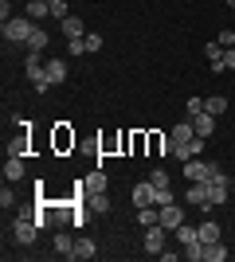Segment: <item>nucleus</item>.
Returning a JSON list of instances; mask_svg holds the SVG:
<instances>
[{
	"label": "nucleus",
	"mask_w": 235,
	"mask_h": 262,
	"mask_svg": "<svg viewBox=\"0 0 235 262\" xmlns=\"http://www.w3.org/2000/svg\"><path fill=\"white\" fill-rule=\"evenodd\" d=\"M35 28H39V24H35L32 16H12V20L4 24V39H8V43H28L35 35Z\"/></svg>",
	"instance_id": "1"
},
{
	"label": "nucleus",
	"mask_w": 235,
	"mask_h": 262,
	"mask_svg": "<svg viewBox=\"0 0 235 262\" xmlns=\"http://www.w3.org/2000/svg\"><path fill=\"white\" fill-rule=\"evenodd\" d=\"M24 75H28V82H32L39 94H47V90H51V82H47V59L28 55V59H24Z\"/></svg>",
	"instance_id": "2"
},
{
	"label": "nucleus",
	"mask_w": 235,
	"mask_h": 262,
	"mask_svg": "<svg viewBox=\"0 0 235 262\" xmlns=\"http://www.w3.org/2000/svg\"><path fill=\"white\" fill-rule=\"evenodd\" d=\"M35 235H39V223H35V215H16V223H12V239L20 243V247H32Z\"/></svg>",
	"instance_id": "3"
},
{
	"label": "nucleus",
	"mask_w": 235,
	"mask_h": 262,
	"mask_svg": "<svg viewBox=\"0 0 235 262\" xmlns=\"http://www.w3.org/2000/svg\"><path fill=\"white\" fill-rule=\"evenodd\" d=\"M184 204H192V208H212V196H208V180H192V188L184 192Z\"/></svg>",
	"instance_id": "4"
},
{
	"label": "nucleus",
	"mask_w": 235,
	"mask_h": 262,
	"mask_svg": "<svg viewBox=\"0 0 235 262\" xmlns=\"http://www.w3.org/2000/svg\"><path fill=\"white\" fill-rule=\"evenodd\" d=\"M141 247H145V254H157V258H161V251H165V227H161V223L145 227V243H141Z\"/></svg>",
	"instance_id": "5"
},
{
	"label": "nucleus",
	"mask_w": 235,
	"mask_h": 262,
	"mask_svg": "<svg viewBox=\"0 0 235 262\" xmlns=\"http://www.w3.org/2000/svg\"><path fill=\"white\" fill-rule=\"evenodd\" d=\"M149 204H157V184L153 180L134 184V208H149Z\"/></svg>",
	"instance_id": "6"
},
{
	"label": "nucleus",
	"mask_w": 235,
	"mask_h": 262,
	"mask_svg": "<svg viewBox=\"0 0 235 262\" xmlns=\"http://www.w3.org/2000/svg\"><path fill=\"white\" fill-rule=\"evenodd\" d=\"M200 153H204V137L200 133H196L192 141H184V145H173V157H180V164L192 161V157H200Z\"/></svg>",
	"instance_id": "7"
},
{
	"label": "nucleus",
	"mask_w": 235,
	"mask_h": 262,
	"mask_svg": "<svg viewBox=\"0 0 235 262\" xmlns=\"http://www.w3.org/2000/svg\"><path fill=\"white\" fill-rule=\"evenodd\" d=\"M184 176H188V184L192 180H212V161H184Z\"/></svg>",
	"instance_id": "8"
},
{
	"label": "nucleus",
	"mask_w": 235,
	"mask_h": 262,
	"mask_svg": "<svg viewBox=\"0 0 235 262\" xmlns=\"http://www.w3.org/2000/svg\"><path fill=\"white\" fill-rule=\"evenodd\" d=\"M24 172H28L24 157H8V161H4V184H16V180H24Z\"/></svg>",
	"instance_id": "9"
},
{
	"label": "nucleus",
	"mask_w": 235,
	"mask_h": 262,
	"mask_svg": "<svg viewBox=\"0 0 235 262\" xmlns=\"http://www.w3.org/2000/svg\"><path fill=\"white\" fill-rule=\"evenodd\" d=\"M168 137H173V145H184V141H192V137H196V125H192V118L177 121V125L168 129Z\"/></svg>",
	"instance_id": "10"
},
{
	"label": "nucleus",
	"mask_w": 235,
	"mask_h": 262,
	"mask_svg": "<svg viewBox=\"0 0 235 262\" xmlns=\"http://www.w3.org/2000/svg\"><path fill=\"white\" fill-rule=\"evenodd\" d=\"M180 223H184V211H180L177 204H165V208H161V227H165V231H177Z\"/></svg>",
	"instance_id": "11"
},
{
	"label": "nucleus",
	"mask_w": 235,
	"mask_h": 262,
	"mask_svg": "<svg viewBox=\"0 0 235 262\" xmlns=\"http://www.w3.org/2000/svg\"><path fill=\"white\" fill-rule=\"evenodd\" d=\"M47 82L51 86L67 82V59H47Z\"/></svg>",
	"instance_id": "12"
},
{
	"label": "nucleus",
	"mask_w": 235,
	"mask_h": 262,
	"mask_svg": "<svg viewBox=\"0 0 235 262\" xmlns=\"http://www.w3.org/2000/svg\"><path fill=\"white\" fill-rule=\"evenodd\" d=\"M51 247H55V254H59V258H75V243H71V235H67V231H55Z\"/></svg>",
	"instance_id": "13"
},
{
	"label": "nucleus",
	"mask_w": 235,
	"mask_h": 262,
	"mask_svg": "<svg viewBox=\"0 0 235 262\" xmlns=\"http://www.w3.org/2000/svg\"><path fill=\"white\" fill-rule=\"evenodd\" d=\"M192 125H196V133L208 141V137H212V129H216V114H208V110H204V114H196V118H192Z\"/></svg>",
	"instance_id": "14"
},
{
	"label": "nucleus",
	"mask_w": 235,
	"mask_h": 262,
	"mask_svg": "<svg viewBox=\"0 0 235 262\" xmlns=\"http://www.w3.org/2000/svg\"><path fill=\"white\" fill-rule=\"evenodd\" d=\"M87 208L106 215V211H110V196H106V192H87Z\"/></svg>",
	"instance_id": "15"
},
{
	"label": "nucleus",
	"mask_w": 235,
	"mask_h": 262,
	"mask_svg": "<svg viewBox=\"0 0 235 262\" xmlns=\"http://www.w3.org/2000/svg\"><path fill=\"white\" fill-rule=\"evenodd\" d=\"M63 35H67V39H82V35H87V24L78 20V16H67V20H63Z\"/></svg>",
	"instance_id": "16"
},
{
	"label": "nucleus",
	"mask_w": 235,
	"mask_h": 262,
	"mask_svg": "<svg viewBox=\"0 0 235 262\" xmlns=\"http://www.w3.org/2000/svg\"><path fill=\"white\" fill-rule=\"evenodd\" d=\"M196 231H200V243H220V223H212V219L196 223Z\"/></svg>",
	"instance_id": "17"
},
{
	"label": "nucleus",
	"mask_w": 235,
	"mask_h": 262,
	"mask_svg": "<svg viewBox=\"0 0 235 262\" xmlns=\"http://www.w3.org/2000/svg\"><path fill=\"white\" fill-rule=\"evenodd\" d=\"M204 262H227V247L224 243H204Z\"/></svg>",
	"instance_id": "18"
},
{
	"label": "nucleus",
	"mask_w": 235,
	"mask_h": 262,
	"mask_svg": "<svg viewBox=\"0 0 235 262\" xmlns=\"http://www.w3.org/2000/svg\"><path fill=\"white\" fill-rule=\"evenodd\" d=\"M24 16H32V20L39 24L44 16H51V4H47V0H28V12H24Z\"/></svg>",
	"instance_id": "19"
},
{
	"label": "nucleus",
	"mask_w": 235,
	"mask_h": 262,
	"mask_svg": "<svg viewBox=\"0 0 235 262\" xmlns=\"http://www.w3.org/2000/svg\"><path fill=\"white\" fill-rule=\"evenodd\" d=\"M173 235H177V243H180V247H188V243H196V239H200V231L192 227V223H180V227L173 231Z\"/></svg>",
	"instance_id": "20"
},
{
	"label": "nucleus",
	"mask_w": 235,
	"mask_h": 262,
	"mask_svg": "<svg viewBox=\"0 0 235 262\" xmlns=\"http://www.w3.org/2000/svg\"><path fill=\"white\" fill-rule=\"evenodd\" d=\"M47 43H51V35H47L44 28H35V35H32V39H28V43H24V47H28V51H32V55H39V51H44Z\"/></svg>",
	"instance_id": "21"
},
{
	"label": "nucleus",
	"mask_w": 235,
	"mask_h": 262,
	"mask_svg": "<svg viewBox=\"0 0 235 262\" xmlns=\"http://www.w3.org/2000/svg\"><path fill=\"white\" fill-rule=\"evenodd\" d=\"M71 145H75V133H71L63 121H59V125H55V149L63 153V149H71Z\"/></svg>",
	"instance_id": "22"
},
{
	"label": "nucleus",
	"mask_w": 235,
	"mask_h": 262,
	"mask_svg": "<svg viewBox=\"0 0 235 262\" xmlns=\"http://www.w3.org/2000/svg\"><path fill=\"white\" fill-rule=\"evenodd\" d=\"M208 196H212V208H224V204H227V184L208 180Z\"/></svg>",
	"instance_id": "23"
},
{
	"label": "nucleus",
	"mask_w": 235,
	"mask_h": 262,
	"mask_svg": "<svg viewBox=\"0 0 235 262\" xmlns=\"http://www.w3.org/2000/svg\"><path fill=\"white\" fill-rule=\"evenodd\" d=\"M204 110H208V114H216V118H220V114H227V94H212V98H204Z\"/></svg>",
	"instance_id": "24"
},
{
	"label": "nucleus",
	"mask_w": 235,
	"mask_h": 262,
	"mask_svg": "<svg viewBox=\"0 0 235 262\" xmlns=\"http://www.w3.org/2000/svg\"><path fill=\"white\" fill-rule=\"evenodd\" d=\"M94 254H98V247H94V243H90V239H75V258L90 262V258H94Z\"/></svg>",
	"instance_id": "25"
},
{
	"label": "nucleus",
	"mask_w": 235,
	"mask_h": 262,
	"mask_svg": "<svg viewBox=\"0 0 235 262\" xmlns=\"http://www.w3.org/2000/svg\"><path fill=\"white\" fill-rule=\"evenodd\" d=\"M180 254H184L188 262H204V243H200V239L188 243V247H180Z\"/></svg>",
	"instance_id": "26"
},
{
	"label": "nucleus",
	"mask_w": 235,
	"mask_h": 262,
	"mask_svg": "<svg viewBox=\"0 0 235 262\" xmlns=\"http://www.w3.org/2000/svg\"><path fill=\"white\" fill-rule=\"evenodd\" d=\"M82 188H87V192H106V176H102V172H90L87 180H82Z\"/></svg>",
	"instance_id": "27"
},
{
	"label": "nucleus",
	"mask_w": 235,
	"mask_h": 262,
	"mask_svg": "<svg viewBox=\"0 0 235 262\" xmlns=\"http://www.w3.org/2000/svg\"><path fill=\"white\" fill-rule=\"evenodd\" d=\"M165 204H177L173 188H157V208H165Z\"/></svg>",
	"instance_id": "28"
},
{
	"label": "nucleus",
	"mask_w": 235,
	"mask_h": 262,
	"mask_svg": "<svg viewBox=\"0 0 235 262\" xmlns=\"http://www.w3.org/2000/svg\"><path fill=\"white\" fill-rule=\"evenodd\" d=\"M51 16H55L59 24L67 20V16H71V12H67V0H55V4H51Z\"/></svg>",
	"instance_id": "29"
},
{
	"label": "nucleus",
	"mask_w": 235,
	"mask_h": 262,
	"mask_svg": "<svg viewBox=\"0 0 235 262\" xmlns=\"http://www.w3.org/2000/svg\"><path fill=\"white\" fill-rule=\"evenodd\" d=\"M149 180H153L157 188H168V172H165V168H153V172H149Z\"/></svg>",
	"instance_id": "30"
},
{
	"label": "nucleus",
	"mask_w": 235,
	"mask_h": 262,
	"mask_svg": "<svg viewBox=\"0 0 235 262\" xmlns=\"http://www.w3.org/2000/svg\"><path fill=\"white\" fill-rule=\"evenodd\" d=\"M82 43H87V55L90 51H102V35H82Z\"/></svg>",
	"instance_id": "31"
},
{
	"label": "nucleus",
	"mask_w": 235,
	"mask_h": 262,
	"mask_svg": "<svg viewBox=\"0 0 235 262\" xmlns=\"http://www.w3.org/2000/svg\"><path fill=\"white\" fill-rule=\"evenodd\" d=\"M196 114H204V98H200V94L188 98V118H196Z\"/></svg>",
	"instance_id": "32"
},
{
	"label": "nucleus",
	"mask_w": 235,
	"mask_h": 262,
	"mask_svg": "<svg viewBox=\"0 0 235 262\" xmlns=\"http://www.w3.org/2000/svg\"><path fill=\"white\" fill-rule=\"evenodd\" d=\"M216 43L224 47V51H227V47H235V32H220V39H216Z\"/></svg>",
	"instance_id": "33"
},
{
	"label": "nucleus",
	"mask_w": 235,
	"mask_h": 262,
	"mask_svg": "<svg viewBox=\"0 0 235 262\" xmlns=\"http://www.w3.org/2000/svg\"><path fill=\"white\" fill-rule=\"evenodd\" d=\"M0 204H4V208H12V204H16V192H12V188H0Z\"/></svg>",
	"instance_id": "34"
},
{
	"label": "nucleus",
	"mask_w": 235,
	"mask_h": 262,
	"mask_svg": "<svg viewBox=\"0 0 235 262\" xmlns=\"http://www.w3.org/2000/svg\"><path fill=\"white\" fill-rule=\"evenodd\" d=\"M67 47H71V55H87V43H82V39H67Z\"/></svg>",
	"instance_id": "35"
},
{
	"label": "nucleus",
	"mask_w": 235,
	"mask_h": 262,
	"mask_svg": "<svg viewBox=\"0 0 235 262\" xmlns=\"http://www.w3.org/2000/svg\"><path fill=\"white\" fill-rule=\"evenodd\" d=\"M220 63H224L227 71H235V47H227V51H224V59H220Z\"/></svg>",
	"instance_id": "36"
},
{
	"label": "nucleus",
	"mask_w": 235,
	"mask_h": 262,
	"mask_svg": "<svg viewBox=\"0 0 235 262\" xmlns=\"http://www.w3.org/2000/svg\"><path fill=\"white\" fill-rule=\"evenodd\" d=\"M0 20H4V24L12 20V4H8V0H0Z\"/></svg>",
	"instance_id": "37"
},
{
	"label": "nucleus",
	"mask_w": 235,
	"mask_h": 262,
	"mask_svg": "<svg viewBox=\"0 0 235 262\" xmlns=\"http://www.w3.org/2000/svg\"><path fill=\"white\" fill-rule=\"evenodd\" d=\"M227 8H231V12H235V0H227Z\"/></svg>",
	"instance_id": "38"
},
{
	"label": "nucleus",
	"mask_w": 235,
	"mask_h": 262,
	"mask_svg": "<svg viewBox=\"0 0 235 262\" xmlns=\"http://www.w3.org/2000/svg\"><path fill=\"white\" fill-rule=\"evenodd\" d=\"M231 188H235V172H231Z\"/></svg>",
	"instance_id": "39"
},
{
	"label": "nucleus",
	"mask_w": 235,
	"mask_h": 262,
	"mask_svg": "<svg viewBox=\"0 0 235 262\" xmlns=\"http://www.w3.org/2000/svg\"><path fill=\"white\" fill-rule=\"evenodd\" d=\"M47 4H55V0H47Z\"/></svg>",
	"instance_id": "40"
}]
</instances>
